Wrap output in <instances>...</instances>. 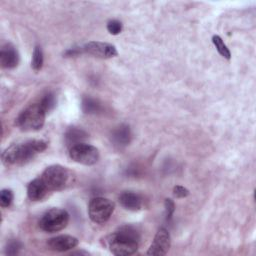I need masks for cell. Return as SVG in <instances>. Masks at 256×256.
Returning a JSON list of instances; mask_svg holds the SVG:
<instances>
[{"instance_id":"cell-17","label":"cell","mask_w":256,"mask_h":256,"mask_svg":"<svg viewBox=\"0 0 256 256\" xmlns=\"http://www.w3.org/2000/svg\"><path fill=\"white\" fill-rule=\"evenodd\" d=\"M43 52L40 46H35L33 53H32V61H31V66L34 71H39L42 66H43Z\"/></svg>"},{"instance_id":"cell-10","label":"cell","mask_w":256,"mask_h":256,"mask_svg":"<svg viewBox=\"0 0 256 256\" xmlns=\"http://www.w3.org/2000/svg\"><path fill=\"white\" fill-rule=\"evenodd\" d=\"M20 61V56L16 47L11 43H5L0 50V64L2 68L13 69Z\"/></svg>"},{"instance_id":"cell-6","label":"cell","mask_w":256,"mask_h":256,"mask_svg":"<svg viewBox=\"0 0 256 256\" xmlns=\"http://www.w3.org/2000/svg\"><path fill=\"white\" fill-rule=\"evenodd\" d=\"M114 209L113 201L104 197H94L88 204V215L94 223L104 224L110 219Z\"/></svg>"},{"instance_id":"cell-18","label":"cell","mask_w":256,"mask_h":256,"mask_svg":"<svg viewBox=\"0 0 256 256\" xmlns=\"http://www.w3.org/2000/svg\"><path fill=\"white\" fill-rule=\"evenodd\" d=\"M212 42L214 44V46L216 47L217 51L219 52V54L221 56H223L226 59H230L231 58V53L230 50L227 48V46L225 45V43L223 42L222 38L219 35H214L212 37Z\"/></svg>"},{"instance_id":"cell-23","label":"cell","mask_w":256,"mask_h":256,"mask_svg":"<svg viewBox=\"0 0 256 256\" xmlns=\"http://www.w3.org/2000/svg\"><path fill=\"white\" fill-rule=\"evenodd\" d=\"M164 207H165V211H166V218H167V220H170L175 211V204H174L173 200L166 198L164 201Z\"/></svg>"},{"instance_id":"cell-25","label":"cell","mask_w":256,"mask_h":256,"mask_svg":"<svg viewBox=\"0 0 256 256\" xmlns=\"http://www.w3.org/2000/svg\"><path fill=\"white\" fill-rule=\"evenodd\" d=\"M82 52H83L82 47H74V48L68 49V50L64 53V55H65V57H73V56L79 55V54L82 53Z\"/></svg>"},{"instance_id":"cell-11","label":"cell","mask_w":256,"mask_h":256,"mask_svg":"<svg viewBox=\"0 0 256 256\" xmlns=\"http://www.w3.org/2000/svg\"><path fill=\"white\" fill-rule=\"evenodd\" d=\"M78 245V239L71 235H59L50 238L47 241V246L50 250L57 252H65L75 248Z\"/></svg>"},{"instance_id":"cell-16","label":"cell","mask_w":256,"mask_h":256,"mask_svg":"<svg viewBox=\"0 0 256 256\" xmlns=\"http://www.w3.org/2000/svg\"><path fill=\"white\" fill-rule=\"evenodd\" d=\"M81 106H82L83 112L87 114H95L100 112L102 109L101 104L97 100L91 97H84L82 100Z\"/></svg>"},{"instance_id":"cell-8","label":"cell","mask_w":256,"mask_h":256,"mask_svg":"<svg viewBox=\"0 0 256 256\" xmlns=\"http://www.w3.org/2000/svg\"><path fill=\"white\" fill-rule=\"evenodd\" d=\"M171 246V237L167 229L161 227L155 234V237L147 251L148 255L162 256L165 255Z\"/></svg>"},{"instance_id":"cell-1","label":"cell","mask_w":256,"mask_h":256,"mask_svg":"<svg viewBox=\"0 0 256 256\" xmlns=\"http://www.w3.org/2000/svg\"><path fill=\"white\" fill-rule=\"evenodd\" d=\"M47 146L48 142L43 139H30L14 143L2 152V163L7 167L25 165L37 154L45 151Z\"/></svg>"},{"instance_id":"cell-21","label":"cell","mask_w":256,"mask_h":256,"mask_svg":"<svg viewBox=\"0 0 256 256\" xmlns=\"http://www.w3.org/2000/svg\"><path fill=\"white\" fill-rule=\"evenodd\" d=\"M122 28H123V25L119 20L114 19V20L108 21V23H107V30L112 35H117V34L121 33Z\"/></svg>"},{"instance_id":"cell-5","label":"cell","mask_w":256,"mask_h":256,"mask_svg":"<svg viewBox=\"0 0 256 256\" xmlns=\"http://www.w3.org/2000/svg\"><path fill=\"white\" fill-rule=\"evenodd\" d=\"M69 222V214L61 208L47 210L39 220V227L48 233L58 232L64 229Z\"/></svg>"},{"instance_id":"cell-3","label":"cell","mask_w":256,"mask_h":256,"mask_svg":"<svg viewBox=\"0 0 256 256\" xmlns=\"http://www.w3.org/2000/svg\"><path fill=\"white\" fill-rule=\"evenodd\" d=\"M41 179L50 191H61L72 185L75 176L67 167L54 164L48 166L42 173Z\"/></svg>"},{"instance_id":"cell-24","label":"cell","mask_w":256,"mask_h":256,"mask_svg":"<svg viewBox=\"0 0 256 256\" xmlns=\"http://www.w3.org/2000/svg\"><path fill=\"white\" fill-rule=\"evenodd\" d=\"M173 194L177 198H184L189 195V190L181 185H176L173 188Z\"/></svg>"},{"instance_id":"cell-9","label":"cell","mask_w":256,"mask_h":256,"mask_svg":"<svg viewBox=\"0 0 256 256\" xmlns=\"http://www.w3.org/2000/svg\"><path fill=\"white\" fill-rule=\"evenodd\" d=\"M83 52L93 55L98 58L108 59L117 56L118 52L116 47L107 42H100V41H90L82 47Z\"/></svg>"},{"instance_id":"cell-14","label":"cell","mask_w":256,"mask_h":256,"mask_svg":"<svg viewBox=\"0 0 256 256\" xmlns=\"http://www.w3.org/2000/svg\"><path fill=\"white\" fill-rule=\"evenodd\" d=\"M49 192L47 186L41 179V177L35 178L27 186V195L31 201L42 200Z\"/></svg>"},{"instance_id":"cell-19","label":"cell","mask_w":256,"mask_h":256,"mask_svg":"<svg viewBox=\"0 0 256 256\" xmlns=\"http://www.w3.org/2000/svg\"><path fill=\"white\" fill-rule=\"evenodd\" d=\"M39 103L43 106V108L46 110V112L48 113L50 110H52L55 105H56V97L52 92H48L46 93L42 99L39 101Z\"/></svg>"},{"instance_id":"cell-22","label":"cell","mask_w":256,"mask_h":256,"mask_svg":"<svg viewBox=\"0 0 256 256\" xmlns=\"http://www.w3.org/2000/svg\"><path fill=\"white\" fill-rule=\"evenodd\" d=\"M22 248V243L18 240H10L6 246V253L9 255H15Z\"/></svg>"},{"instance_id":"cell-15","label":"cell","mask_w":256,"mask_h":256,"mask_svg":"<svg viewBox=\"0 0 256 256\" xmlns=\"http://www.w3.org/2000/svg\"><path fill=\"white\" fill-rule=\"evenodd\" d=\"M88 137V134L86 131H84L81 128H77V127H71L69 128L65 135V143L66 145L70 148L74 145H77L79 143H83V141Z\"/></svg>"},{"instance_id":"cell-2","label":"cell","mask_w":256,"mask_h":256,"mask_svg":"<svg viewBox=\"0 0 256 256\" xmlns=\"http://www.w3.org/2000/svg\"><path fill=\"white\" fill-rule=\"evenodd\" d=\"M140 234L132 225H123L106 238L110 252L117 256L134 254L139 247Z\"/></svg>"},{"instance_id":"cell-20","label":"cell","mask_w":256,"mask_h":256,"mask_svg":"<svg viewBox=\"0 0 256 256\" xmlns=\"http://www.w3.org/2000/svg\"><path fill=\"white\" fill-rule=\"evenodd\" d=\"M14 199V194L10 189H2L0 192V205L3 208L9 207Z\"/></svg>"},{"instance_id":"cell-12","label":"cell","mask_w":256,"mask_h":256,"mask_svg":"<svg viewBox=\"0 0 256 256\" xmlns=\"http://www.w3.org/2000/svg\"><path fill=\"white\" fill-rule=\"evenodd\" d=\"M132 138V133L130 127L126 124H121L114 128L111 132V142L117 148L126 147Z\"/></svg>"},{"instance_id":"cell-4","label":"cell","mask_w":256,"mask_h":256,"mask_svg":"<svg viewBox=\"0 0 256 256\" xmlns=\"http://www.w3.org/2000/svg\"><path fill=\"white\" fill-rule=\"evenodd\" d=\"M46 110L38 103H33L26 107L16 118V125L22 131H37L45 123Z\"/></svg>"},{"instance_id":"cell-13","label":"cell","mask_w":256,"mask_h":256,"mask_svg":"<svg viewBox=\"0 0 256 256\" xmlns=\"http://www.w3.org/2000/svg\"><path fill=\"white\" fill-rule=\"evenodd\" d=\"M120 205L130 211H138L142 207V197L132 191H124L118 197Z\"/></svg>"},{"instance_id":"cell-7","label":"cell","mask_w":256,"mask_h":256,"mask_svg":"<svg viewBox=\"0 0 256 256\" xmlns=\"http://www.w3.org/2000/svg\"><path fill=\"white\" fill-rule=\"evenodd\" d=\"M69 157L79 164L90 166L98 162L100 154L95 146L83 142L69 148Z\"/></svg>"}]
</instances>
